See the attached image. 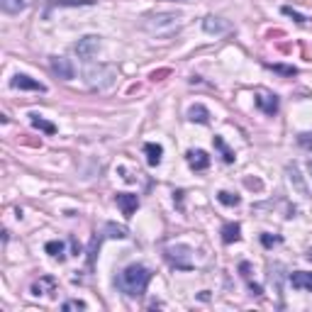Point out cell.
I'll list each match as a JSON object with an SVG mask.
<instances>
[{
	"mask_svg": "<svg viewBox=\"0 0 312 312\" xmlns=\"http://www.w3.org/2000/svg\"><path fill=\"white\" fill-rule=\"evenodd\" d=\"M256 108L264 112V115L273 117V115L278 112V95L266 93V90H259V93H256Z\"/></svg>",
	"mask_w": 312,
	"mask_h": 312,
	"instance_id": "8992f818",
	"label": "cell"
},
{
	"mask_svg": "<svg viewBox=\"0 0 312 312\" xmlns=\"http://www.w3.org/2000/svg\"><path fill=\"white\" fill-rule=\"evenodd\" d=\"M166 259H168L176 268H190L193 266V261H190V246H185V244L168 246V249H166Z\"/></svg>",
	"mask_w": 312,
	"mask_h": 312,
	"instance_id": "5b68a950",
	"label": "cell"
},
{
	"mask_svg": "<svg viewBox=\"0 0 312 312\" xmlns=\"http://www.w3.org/2000/svg\"><path fill=\"white\" fill-rule=\"evenodd\" d=\"M249 288H251V293H254V295H264L261 286H256V283H251V281H249Z\"/></svg>",
	"mask_w": 312,
	"mask_h": 312,
	"instance_id": "f546056e",
	"label": "cell"
},
{
	"mask_svg": "<svg viewBox=\"0 0 312 312\" xmlns=\"http://www.w3.org/2000/svg\"><path fill=\"white\" fill-rule=\"evenodd\" d=\"M185 161H188V166H190L193 171H205V168L210 166V156H207V152H202V149H190V152L185 154Z\"/></svg>",
	"mask_w": 312,
	"mask_h": 312,
	"instance_id": "8fae6325",
	"label": "cell"
},
{
	"mask_svg": "<svg viewBox=\"0 0 312 312\" xmlns=\"http://www.w3.org/2000/svg\"><path fill=\"white\" fill-rule=\"evenodd\" d=\"M95 0H46L44 7V17H49V12L54 7H86V5H93Z\"/></svg>",
	"mask_w": 312,
	"mask_h": 312,
	"instance_id": "7c38bea8",
	"label": "cell"
},
{
	"mask_svg": "<svg viewBox=\"0 0 312 312\" xmlns=\"http://www.w3.org/2000/svg\"><path fill=\"white\" fill-rule=\"evenodd\" d=\"M144 154H147V163H149V166H158L161 158H163V147L149 142V144H144Z\"/></svg>",
	"mask_w": 312,
	"mask_h": 312,
	"instance_id": "2e32d148",
	"label": "cell"
},
{
	"mask_svg": "<svg viewBox=\"0 0 312 312\" xmlns=\"http://www.w3.org/2000/svg\"><path fill=\"white\" fill-rule=\"evenodd\" d=\"M32 2H34V0H0V7H2L5 15H17V12L27 10Z\"/></svg>",
	"mask_w": 312,
	"mask_h": 312,
	"instance_id": "5bb4252c",
	"label": "cell"
},
{
	"mask_svg": "<svg viewBox=\"0 0 312 312\" xmlns=\"http://www.w3.org/2000/svg\"><path fill=\"white\" fill-rule=\"evenodd\" d=\"M217 200L222 202V205H227V207H237L239 205V195H234V193H227V190H220L217 193Z\"/></svg>",
	"mask_w": 312,
	"mask_h": 312,
	"instance_id": "cb8c5ba5",
	"label": "cell"
},
{
	"mask_svg": "<svg viewBox=\"0 0 312 312\" xmlns=\"http://www.w3.org/2000/svg\"><path fill=\"white\" fill-rule=\"evenodd\" d=\"M105 229L110 232L108 237H117V239H125V237H127V229H125V227H115V224H108Z\"/></svg>",
	"mask_w": 312,
	"mask_h": 312,
	"instance_id": "4316f807",
	"label": "cell"
},
{
	"mask_svg": "<svg viewBox=\"0 0 312 312\" xmlns=\"http://www.w3.org/2000/svg\"><path fill=\"white\" fill-rule=\"evenodd\" d=\"M290 286L298 290H312V271H298L290 276Z\"/></svg>",
	"mask_w": 312,
	"mask_h": 312,
	"instance_id": "4fadbf2b",
	"label": "cell"
},
{
	"mask_svg": "<svg viewBox=\"0 0 312 312\" xmlns=\"http://www.w3.org/2000/svg\"><path fill=\"white\" fill-rule=\"evenodd\" d=\"M288 178H290V183H293V185L298 188V193H300V195L310 198V188H308V183H305V178L300 176L298 166H288Z\"/></svg>",
	"mask_w": 312,
	"mask_h": 312,
	"instance_id": "9a60e30c",
	"label": "cell"
},
{
	"mask_svg": "<svg viewBox=\"0 0 312 312\" xmlns=\"http://www.w3.org/2000/svg\"><path fill=\"white\" fill-rule=\"evenodd\" d=\"M261 244L271 249L273 244H281V237H271V234H261Z\"/></svg>",
	"mask_w": 312,
	"mask_h": 312,
	"instance_id": "f1b7e54d",
	"label": "cell"
},
{
	"mask_svg": "<svg viewBox=\"0 0 312 312\" xmlns=\"http://www.w3.org/2000/svg\"><path fill=\"white\" fill-rule=\"evenodd\" d=\"M188 120L190 122H198V125H207L210 122V112H207V108L205 105H190L188 108Z\"/></svg>",
	"mask_w": 312,
	"mask_h": 312,
	"instance_id": "e0dca14e",
	"label": "cell"
},
{
	"mask_svg": "<svg viewBox=\"0 0 312 312\" xmlns=\"http://www.w3.org/2000/svg\"><path fill=\"white\" fill-rule=\"evenodd\" d=\"M10 86H12V88H17V90H37V93H46L44 83H39V81H34V78H29V76H24V73L12 76Z\"/></svg>",
	"mask_w": 312,
	"mask_h": 312,
	"instance_id": "9c48e42d",
	"label": "cell"
},
{
	"mask_svg": "<svg viewBox=\"0 0 312 312\" xmlns=\"http://www.w3.org/2000/svg\"><path fill=\"white\" fill-rule=\"evenodd\" d=\"M44 290H49V293H54V290H56V281H54L51 276H42V278L32 286V295H42Z\"/></svg>",
	"mask_w": 312,
	"mask_h": 312,
	"instance_id": "d6986e66",
	"label": "cell"
},
{
	"mask_svg": "<svg viewBox=\"0 0 312 312\" xmlns=\"http://www.w3.org/2000/svg\"><path fill=\"white\" fill-rule=\"evenodd\" d=\"M298 144H300V147H305V149H312V134L310 132L298 134Z\"/></svg>",
	"mask_w": 312,
	"mask_h": 312,
	"instance_id": "83f0119b",
	"label": "cell"
},
{
	"mask_svg": "<svg viewBox=\"0 0 312 312\" xmlns=\"http://www.w3.org/2000/svg\"><path fill=\"white\" fill-rule=\"evenodd\" d=\"M152 281V271L142 264H132V266L122 268L117 276V288L122 290L127 298H142L147 293V286Z\"/></svg>",
	"mask_w": 312,
	"mask_h": 312,
	"instance_id": "6da1fadb",
	"label": "cell"
},
{
	"mask_svg": "<svg viewBox=\"0 0 312 312\" xmlns=\"http://www.w3.org/2000/svg\"><path fill=\"white\" fill-rule=\"evenodd\" d=\"M271 71H276V73H281V76H288V78H293V76H298V68L295 66H283V64H266Z\"/></svg>",
	"mask_w": 312,
	"mask_h": 312,
	"instance_id": "d4e9b609",
	"label": "cell"
},
{
	"mask_svg": "<svg viewBox=\"0 0 312 312\" xmlns=\"http://www.w3.org/2000/svg\"><path fill=\"white\" fill-rule=\"evenodd\" d=\"M29 122H32L34 130H42V132H46V134H56V125H54V122H46L44 117H39V115H29Z\"/></svg>",
	"mask_w": 312,
	"mask_h": 312,
	"instance_id": "44dd1931",
	"label": "cell"
},
{
	"mask_svg": "<svg viewBox=\"0 0 312 312\" xmlns=\"http://www.w3.org/2000/svg\"><path fill=\"white\" fill-rule=\"evenodd\" d=\"M242 239V227L237 222H229L222 227V242L224 244H232V242H239Z\"/></svg>",
	"mask_w": 312,
	"mask_h": 312,
	"instance_id": "ac0fdd59",
	"label": "cell"
},
{
	"mask_svg": "<svg viewBox=\"0 0 312 312\" xmlns=\"http://www.w3.org/2000/svg\"><path fill=\"white\" fill-rule=\"evenodd\" d=\"M142 27L149 34H154V37H171V34H178L180 32L183 15L180 12H156V15H149Z\"/></svg>",
	"mask_w": 312,
	"mask_h": 312,
	"instance_id": "7a4b0ae2",
	"label": "cell"
},
{
	"mask_svg": "<svg viewBox=\"0 0 312 312\" xmlns=\"http://www.w3.org/2000/svg\"><path fill=\"white\" fill-rule=\"evenodd\" d=\"M98 49H100V37H98V34H86L83 39H78L76 46H73V51H76L78 59H83V61H90V59L98 54Z\"/></svg>",
	"mask_w": 312,
	"mask_h": 312,
	"instance_id": "277c9868",
	"label": "cell"
},
{
	"mask_svg": "<svg viewBox=\"0 0 312 312\" xmlns=\"http://www.w3.org/2000/svg\"><path fill=\"white\" fill-rule=\"evenodd\" d=\"M246 185H249V188H261V183H259V180H246Z\"/></svg>",
	"mask_w": 312,
	"mask_h": 312,
	"instance_id": "4dcf8cb0",
	"label": "cell"
},
{
	"mask_svg": "<svg viewBox=\"0 0 312 312\" xmlns=\"http://www.w3.org/2000/svg\"><path fill=\"white\" fill-rule=\"evenodd\" d=\"M49 66H51V71H54L59 78H64V81H71V78L76 76L73 64L68 61L66 56H51V59H49Z\"/></svg>",
	"mask_w": 312,
	"mask_h": 312,
	"instance_id": "ba28073f",
	"label": "cell"
},
{
	"mask_svg": "<svg viewBox=\"0 0 312 312\" xmlns=\"http://www.w3.org/2000/svg\"><path fill=\"white\" fill-rule=\"evenodd\" d=\"M310 171H312V163H310Z\"/></svg>",
	"mask_w": 312,
	"mask_h": 312,
	"instance_id": "d6a6232c",
	"label": "cell"
},
{
	"mask_svg": "<svg viewBox=\"0 0 312 312\" xmlns=\"http://www.w3.org/2000/svg\"><path fill=\"white\" fill-rule=\"evenodd\" d=\"M115 202H117V207L122 210L125 217H132L134 212H137V207H139V198L132 195V193H117V195H115Z\"/></svg>",
	"mask_w": 312,
	"mask_h": 312,
	"instance_id": "30bf717a",
	"label": "cell"
},
{
	"mask_svg": "<svg viewBox=\"0 0 312 312\" xmlns=\"http://www.w3.org/2000/svg\"><path fill=\"white\" fill-rule=\"evenodd\" d=\"M44 251L49 254V256H54V259H64L66 244H64V242H59V239H51V242H46Z\"/></svg>",
	"mask_w": 312,
	"mask_h": 312,
	"instance_id": "7402d4cb",
	"label": "cell"
},
{
	"mask_svg": "<svg viewBox=\"0 0 312 312\" xmlns=\"http://www.w3.org/2000/svg\"><path fill=\"white\" fill-rule=\"evenodd\" d=\"M61 310L68 312V310H86V303L83 300H66L64 305H61Z\"/></svg>",
	"mask_w": 312,
	"mask_h": 312,
	"instance_id": "484cf974",
	"label": "cell"
},
{
	"mask_svg": "<svg viewBox=\"0 0 312 312\" xmlns=\"http://www.w3.org/2000/svg\"><path fill=\"white\" fill-rule=\"evenodd\" d=\"M281 12H283L286 17H290V20H295L298 24H308V22H310V17H308V15H303V12L293 10L290 5H283V7H281Z\"/></svg>",
	"mask_w": 312,
	"mask_h": 312,
	"instance_id": "603a6c76",
	"label": "cell"
},
{
	"mask_svg": "<svg viewBox=\"0 0 312 312\" xmlns=\"http://www.w3.org/2000/svg\"><path fill=\"white\" fill-rule=\"evenodd\" d=\"M180 2H193V0H180Z\"/></svg>",
	"mask_w": 312,
	"mask_h": 312,
	"instance_id": "1f68e13d",
	"label": "cell"
},
{
	"mask_svg": "<svg viewBox=\"0 0 312 312\" xmlns=\"http://www.w3.org/2000/svg\"><path fill=\"white\" fill-rule=\"evenodd\" d=\"M212 144H215V149H220V154H222V161L224 163H234V152L224 144V139L220 134H215V139H212Z\"/></svg>",
	"mask_w": 312,
	"mask_h": 312,
	"instance_id": "ffe728a7",
	"label": "cell"
},
{
	"mask_svg": "<svg viewBox=\"0 0 312 312\" xmlns=\"http://www.w3.org/2000/svg\"><path fill=\"white\" fill-rule=\"evenodd\" d=\"M86 78H88V86L90 88H98V90H105L110 88L117 78V71L115 66H108V64H98V66H88L86 71Z\"/></svg>",
	"mask_w": 312,
	"mask_h": 312,
	"instance_id": "3957f363",
	"label": "cell"
},
{
	"mask_svg": "<svg viewBox=\"0 0 312 312\" xmlns=\"http://www.w3.org/2000/svg\"><path fill=\"white\" fill-rule=\"evenodd\" d=\"M202 29H205V34H215V37H222L227 34L229 29H232V24L222 20V17H215V15H207L205 20H202Z\"/></svg>",
	"mask_w": 312,
	"mask_h": 312,
	"instance_id": "52a82bcc",
	"label": "cell"
}]
</instances>
